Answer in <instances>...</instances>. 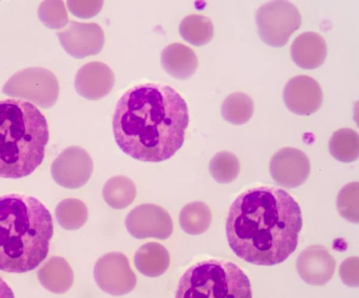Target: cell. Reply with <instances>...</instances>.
Masks as SVG:
<instances>
[{
	"instance_id": "4316f807",
	"label": "cell",
	"mask_w": 359,
	"mask_h": 298,
	"mask_svg": "<svg viewBox=\"0 0 359 298\" xmlns=\"http://www.w3.org/2000/svg\"><path fill=\"white\" fill-rule=\"evenodd\" d=\"M74 13L79 17L90 18L100 13L103 6V1H74Z\"/></svg>"
},
{
	"instance_id": "83f0119b",
	"label": "cell",
	"mask_w": 359,
	"mask_h": 298,
	"mask_svg": "<svg viewBox=\"0 0 359 298\" xmlns=\"http://www.w3.org/2000/svg\"><path fill=\"white\" fill-rule=\"evenodd\" d=\"M0 297H14L13 292L7 283L0 277Z\"/></svg>"
},
{
	"instance_id": "277c9868",
	"label": "cell",
	"mask_w": 359,
	"mask_h": 298,
	"mask_svg": "<svg viewBox=\"0 0 359 298\" xmlns=\"http://www.w3.org/2000/svg\"><path fill=\"white\" fill-rule=\"evenodd\" d=\"M49 140L47 120L32 102L0 100V177L21 178L41 164Z\"/></svg>"
},
{
	"instance_id": "9a60e30c",
	"label": "cell",
	"mask_w": 359,
	"mask_h": 298,
	"mask_svg": "<svg viewBox=\"0 0 359 298\" xmlns=\"http://www.w3.org/2000/svg\"><path fill=\"white\" fill-rule=\"evenodd\" d=\"M161 63L166 73L180 80L189 78L198 66V57L194 51L180 43L169 44L163 49Z\"/></svg>"
},
{
	"instance_id": "3957f363",
	"label": "cell",
	"mask_w": 359,
	"mask_h": 298,
	"mask_svg": "<svg viewBox=\"0 0 359 298\" xmlns=\"http://www.w3.org/2000/svg\"><path fill=\"white\" fill-rule=\"evenodd\" d=\"M53 235L52 215L38 198L0 196V271L22 274L36 269L46 258Z\"/></svg>"
},
{
	"instance_id": "cb8c5ba5",
	"label": "cell",
	"mask_w": 359,
	"mask_h": 298,
	"mask_svg": "<svg viewBox=\"0 0 359 298\" xmlns=\"http://www.w3.org/2000/svg\"><path fill=\"white\" fill-rule=\"evenodd\" d=\"M359 184L353 182L344 185L339 191L337 199V207L339 214L346 220L358 223Z\"/></svg>"
},
{
	"instance_id": "2e32d148",
	"label": "cell",
	"mask_w": 359,
	"mask_h": 298,
	"mask_svg": "<svg viewBox=\"0 0 359 298\" xmlns=\"http://www.w3.org/2000/svg\"><path fill=\"white\" fill-rule=\"evenodd\" d=\"M170 260L167 249L156 242L143 244L134 256V264L137 271L150 278L163 274L169 267Z\"/></svg>"
},
{
	"instance_id": "ac0fdd59",
	"label": "cell",
	"mask_w": 359,
	"mask_h": 298,
	"mask_svg": "<svg viewBox=\"0 0 359 298\" xmlns=\"http://www.w3.org/2000/svg\"><path fill=\"white\" fill-rule=\"evenodd\" d=\"M133 181L125 176H116L107 180L102 188L104 201L114 209L125 208L136 197Z\"/></svg>"
},
{
	"instance_id": "7a4b0ae2",
	"label": "cell",
	"mask_w": 359,
	"mask_h": 298,
	"mask_svg": "<svg viewBox=\"0 0 359 298\" xmlns=\"http://www.w3.org/2000/svg\"><path fill=\"white\" fill-rule=\"evenodd\" d=\"M302 216L299 204L285 190L259 186L241 193L226 221L229 245L245 262L272 266L295 250Z\"/></svg>"
},
{
	"instance_id": "d4e9b609",
	"label": "cell",
	"mask_w": 359,
	"mask_h": 298,
	"mask_svg": "<svg viewBox=\"0 0 359 298\" xmlns=\"http://www.w3.org/2000/svg\"><path fill=\"white\" fill-rule=\"evenodd\" d=\"M88 219V209L86 204L78 199L66 201L65 227L76 229L83 226Z\"/></svg>"
},
{
	"instance_id": "4fadbf2b",
	"label": "cell",
	"mask_w": 359,
	"mask_h": 298,
	"mask_svg": "<svg viewBox=\"0 0 359 298\" xmlns=\"http://www.w3.org/2000/svg\"><path fill=\"white\" fill-rule=\"evenodd\" d=\"M104 43V34L97 23L74 22L67 36L69 52L77 58L98 54Z\"/></svg>"
},
{
	"instance_id": "30bf717a",
	"label": "cell",
	"mask_w": 359,
	"mask_h": 298,
	"mask_svg": "<svg viewBox=\"0 0 359 298\" xmlns=\"http://www.w3.org/2000/svg\"><path fill=\"white\" fill-rule=\"evenodd\" d=\"M287 108L299 115H309L316 112L323 103V92L313 78L299 75L291 78L283 91Z\"/></svg>"
},
{
	"instance_id": "6da1fadb",
	"label": "cell",
	"mask_w": 359,
	"mask_h": 298,
	"mask_svg": "<svg viewBox=\"0 0 359 298\" xmlns=\"http://www.w3.org/2000/svg\"><path fill=\"white\" fill-rule=\"evenodd\" d=\"M189 111L182 97L161 83L135 85L118 99L112 120L115 141L127 155L144 162L170 159L182 146Z\"/></svg>"
},
{
	"instance_id": "9c48e42d",
	"label": "cell",
	"mask_w": 359,
	"mask_h": 298,
	"mask_svg": "<svg viewBox=\"0 0 359 298\" xmlns=\"http://www.w3.org/2000/svg\"><path fill=\"white\" fill-rule=\"evenodd\" d=\"M269 169L272 178L278 185L294 188L307 180L310 173V161L303 151L285 147L271 157Z\"/></svg>"
},
{
	"instance_id": "ba28073f",
	"label": "cell",
	"mask_w": 359,
	"mask_h": 298,
	"mask_svg": "<svg viewBox=\"0 0 359 298\" xmlns=\"http://www.w3.org/2000/svg\"><path fill=\"white\" fill-rule=\"evenodd\" d=\"M124 224L128 233L137 239L156 238L163 240L169 238L173 231L170 214L154 204L135 206L127 214Z\"/></svg>"
},
{
	"instance_id": "44dd1931",
	"label": "cell",
	"mask_w": 359,
	"mask_h": 298,
	"mask_svg": "<svg viewBox=\"0 0 359 298\" xmlns=\"http://www.w3.org/2000/svg\"><path fill=\"white\" fill-rule=\"evenodd\" d=\"M331 155L337 160L348 163L355 161L359 154V136L350 128H342L334 132L329 141Z\"/></svg>"
},
{
	"instance_id": "e0dca14e",
	"label": "cell",
	"mask_w": 359,
	"mask_h": 298,
	"mask_svg": "<svg viewBox=\"0 0 359 298\" xmlns=\"http://www.w3.org/2000/svg\"><path fill=\"white\" fill-rule=\"evenodd\" d=\"M65 185L79 187L89 180L93 169L91 157L83 148L72 147L67 152Z\"/></svg>"
},
{
	"instance_id": "ffe728a7",
	"label": "cell",
	"mask_w": 359,
	"mask_h": 298,
	"mask_svg": "<svg viewBox=\"0 0 359 298\" xmlns=\"http://www.w3.org/2000/svg\"><path fill=\"white\" fill-rule=\"evenodd\" d=\"M180 36L189 43L201 46L210 42L214 35V27L206 16L192 14L186 16L179 27Z\"/></svg>"
},
{
	"instance_id": "7c38bea8",
	"label": "cell",
	"mask_w": 359,
	"mask_h": 298,
	"mask_svg": "<svg viewBox=\"0 0 359 298\" xmlns=\"http://www.w3.org/2000/svg\"><path fill=\"white\" fill-rule=\"evenodd\" d=\"M115 82L112 69L102 62H90L78 71L75 86L78 93L88 100H97L111 91Z\"/></svg>"
},
{
	"instance_id": "8fae6325",
	"label": "cell",
	"mask_w": 359,
	"mask_h": 298,
	"mask_svg": "<svg viewBox=\"0 0 359 298\" xmlns=\"http://www.w3.org/2000/svg\"><path fill=\"white\" fill-rule=\"evenodd\" d=\"M296 266L300 278L305 283L323 285L334 275L336 262L325 246L313 245L299 254Z\"/></svg>"
},
{
	"instance_id": "52a82bcc",
	"label": "cell",
	"mask_w": 359,
	"mask_h": 298,
	"mask_svg": "<svg viewBox=\"0 0 359 298\" xmlns=\"http://www.w3.org/2000/svg\"><path fill=\"white\" fill-rule=\"evenodd\" d=\"M93 276L97 286L114 296L131 292L137 283L128 257L120 252H110L101 256L95 264Z\"/></svg>"
},
{
	"instance_id": "603a6c76",
	"label": "cell",
	"mask_w": 359,
	"mask_h": 298,
	"mask_svg": "<svg viewBox=\"0 0 359 298\" xmlns=\"http://www.w3.org/2000/svg\"><path fill=\"white\" fill-rule=\"evenodd\" d=\"M209 171L217 183H229L234 180L239 174V159L231 152L220 151L211 159L209 164Z\"/></svg>"
},
{
	"instance_id": "7402d4cb",
	"label": "cell",
	"mask_w": 359,
	"mask_h": 298,
	"mask_svg": "<svg viewBox=\"0 0 359 298\" xmlns=\"http://www.w3.org/2000/svg\"><path fill=\"white\" fill-rule=\"evenodd\" d=\"M254 104L252 99L243 92H234L223 101L221 113L224 120L240 125L247 122L252 117Z\"/></svg>"
},
{
	"instance_id": "5bb4252c",
	"label": "cell",
	"mask_w": 359,
	"mask_h": 298,
	"mask_svg": "<svg viewBox=\"0 0 359 298\" xmlns=\"http://www.w3.org/2000/svg\"><path fill=\"white\" fill-rule=\"evenodd\" d=\"M327 50L326 41L321 35L306 31L293 41L291 45V56L299 67L313 69L324 62Z\"/></svg>"
},
{
	"instance_id": "8992f818",
	"label": "cell",
	"mask_w": 359,
	"mask_h": 298,
	"mask_svg": "<svg viewBox=\"0 0 359 298\" xmlns=\"http://www.w3.org/2000/svg\"><path fill=\"white\" fill-rule=\"evenodd\" d=\"M255 21L261 39L273 47L285 45L302 24L297 8L287 1H271L256 11Z\"/></svg>"
},
{
	"instance_id": "484cf974",
	"label": "cell",
	"mask_w": 359,
	"mask_h": 298,
	"mask_svg": "<svg viewBox=\"0 0 359 298\" xmlns=\"http://www.w3.org/2000/svg\"><path fill=\"white\" fill-rule=\"evenodd\" d=\"M339 276L344 284L350 287H358V257H351L346 259L339 267Z\"/></svg>"
},
{
	"instance_id": "5b68a950",
	"label": "cell",
	"mask_w": 359,
	"mask_h": 298,
	"mask_svg": "<svg viewBox=\"0 0 359 298\" xmlns=\"http://www.w3.org/2000/svg\"><path fill=\"white\" fill-rule=\"evenodd\" d=\"M177 298H250V281L235 263L210 259L189 267L180 278Z\"/></svg>"
},
{
	"instance_id": "d6986e66",
	"label": "cell",
	"mask_w": 359,
	"mask_h": 298,
	"mask_svg": "<svg viewBox=\"0 0 359 298\" xmlns=\"http://www.w3.org/2000/svg\"><path fill=\"white\" fill-rule=\"evenodd\" d=\"M212 222V213L203 201H193L185 205L179 215L182 229L188 234L198 235L208 230Z\"/></svg>"
}]
</instances>
